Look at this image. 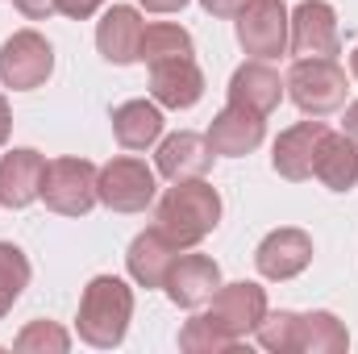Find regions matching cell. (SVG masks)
Instances as JSON below:
<instances>
[{"instance_id":"1","label":"cell","mask_w":358,"mask_h":354,"mask_svg":"<svg viewBox=\"0 0 358 354\" xmlns=\"http://www.w3.org/2000/svg\"><path fill=\"white\" fill-rule=\"evenodd\" d=\"M155 225L176 242L179 250L200 246L221 225V196H217V187L204 183V179H179L176 187H167V196L159 200Z\"/></svg>"},{"instance_id":"2","label":"cell","mask_w":358,"mask_h":354,"mask_svg":"<svg viewBox=\"0 0 358 354\" xmlns=\"http://www.w3.org/2000/svg\"><path fill=\"white\" fill-rule=\"evenodd\" d=\"M134 321V292L117 275H96L80 300V338L96 351H113L125 342V330Z\"/></svg>"},{"instance_id":"3","label":"cell","mask_w":358,"mask_h":354,"mask_svg":"<svg viewBox=\"0 0 358 354\" xmlns=\"http://www.w3.org/2000/svg\"><path fill=\"white\" fill-rule=\"evenodd\" d=\"M287 96L304 117H329L346 104V71L338 59H296L287 71Z\"/></svg>"},{"instance_id":"4","label":"cell","mask_w":358,"mask_h":354,"mask_svg":"<svg viewBox=\"0 0 358 354\" xmlns=\"http://www.w3.org/2000/svg\"><path fill=\"white\" fill-rule=\"evenodd\" d=\"M96 167H92L88 159H50L46 163V176H42V196L38 200H46V208L50 213H59V217H84L96 208Z\"/></svg>"},{"instance_id":"5","label":"cell","mask_w":358,"mask_h":354,"mask_svg":"<svg viewBox=\"0 0 358 354\" xmlns=\"http://www.w3.org/2000/svg\"><path fill=\"white\" fill-rule=\"evenodd\" d=\"M55 71V46L38 29H17L0 46V84L13 92L42 88Z\"/></svg>"},{"instance_id":"6","label":"cell","mask_w":358,"mask_h":354,"mask_svg":"<svg viewBox=\"0 0 358 354\" xmlns=\"http://www.w3.org/2000/svg\"><path fill=\"white\" fill-rule=\"evenodd\" d=\"M155 192H159L155 171L142 159H129V155L104 163L100 176H96V196L113 213H146L150 200H155Z\"/></svg>"},{"instance_id":"7","label":"cell","mask_w":358,"mask_h":354,"mask_svg":"<svg viewBox=\"0 0 358 354\" xmlns=\"http://www.w3.org/2000/svg\"><path fill=\"white\" fill-rule=\"evenodd\" d=\"M287 46L300 59H338L342 34H338V13L325 0H300L292 21H287Z\"/></svg>"},{"instance_id":"8","label":"cell","mask_w":358,"mask_h":354,"mask_svg":"<svg viewBox=\"0 0 358 354\" xmlns=\"http://www.w3.org/2000/svg\"><path fill=\"white\" fill-rule=\"evenodd\" d=\"M225 338L246 342V334L259 330V321L267 317V292L259 283H221V292L213 296V309L204 313Z\"/></svg>"},{"instance_id":"9","label":"cell","mask_w":358,"mask_h":354,"mask_svg":"<svg viewBox=\"0 0 358 354\" xmlns=\"http://www.w3.org/2000/svg\"><path fill=\"white\" fill-rule=\"evenodd\" d=\"M287 4L283 0H250L238 13V42L255 59H279L287 50Z\"/></svg>"},{"instance_id":"10","label":"cell","mask_w":358,"mask_h":354,"mask_svg":"<svg viewBox=\"0 0 358 354\" xmlns=\"http://www.w3.org/2000/svg\"><path fill=\"white\" fill-rule=\"evenodd\" d=\"M308 263H313V238H308L304 229H296V225L271 229L267 238L259 242V250H255L259 275H263V279H275V283L296 279Z\"/></svg>"},{"instance_id":"11","label":"cell","mask_w":358,"mask_h":354,"mask_svg":"<svg viewBox=\"0 0 358 354\" xmlns=\"http://www.w3.org/2000/svg\"><path fill=\"white\" fill-rule=\"evenodd\" d=\"M263 134H267V117L250 113V108H238V104H225L213 125H208V146L213 155H225V159H246L250 150L263 146Z\"/></svg>"},{"instance_id":"12","label":"cell","mask_w":358,"mask_h":354,"mask_svg":"<svg viewBox=\"0 0 358 354\" xmlns=\"http://www.w3.org/2000/svg\"><path fill=\"white\" fill-rule=\"evenodd\" d=\"M321 138H325V125H321V117L287 125V129L275 138L271 167L287 179V183H300V179H308V176H313V159H317V146H321Z\"/></svg>"},{"instance_id":"13","label":"cell","mask_w":358,"mask_h":354,"mask_svg":"<svg viewBox=\"0 0 358 354\" xmlns=\"http://www.w3.org/2000/svg\"><path fill=\"white\" fill-rule=\"evenodd\" d=\"M163 288H167L171 304H179V309L213 304V296L221 292V267L213 263L208 255H179Z\"/></svg>"},{"instance_id":"14","label":"cell","mask_w":358,"mask_h":354,"mask_svg":"<svg viewBox=\"0 0 358 354\" xmlns=\"http://www.w3.org/2000/svg\"><path fill=\"white\" fill-rule=\"evenodd\" d=\"M142 34H146V21L134 4H113L100 25H96V46L108 63L125 67V63H138V50H142Z\"/></svg>"},{"instance_id":"15","label":"cell","mask_w":358,"mask_h":354,"mask_svg":"<svg viewBox=\"0 0 358 354\" xmlns=\"http://www.w3.org/2000/svg\"><path fill=\"white\" fill-rule=\"evenodd\" d=\"M155 167H159V176L171 179V183H179V179H204L208 167H213V146H208V138H200L192 129H179V134L159 142Z\"/></svg>"},{"instance_id":"16","label":"cell","mask_w":358,"mask_h":354,"mask_svg":"<svg viewBox=\"0 0 358 354\" xmlns=\"http://www.w3.org/2000/svg\"><path fill=\"white\" fill-rule=\"evenodd\" d=\"M179 259V246L155 225V229H142L134 242H129V255H125V267L134 275L138 288H163L171 267Z\"/></svg>"},{"instance_id":"17","label":"cell","mask_w":358,"mask_h":354,"mask_svg":"<svg viewBox=\"0 0 358 354\" xmlns=\"http://www.w3.org/2000/svg\"><path fill=\"white\" fill-rule=\"evenodd\" d=\"M283 92H287V84L279 80V71L267 67V59H255V63H242L234 71V80H229V104L267 117V113L279 108Z\"/></svg>"},{"instance_id":"18","label":"cell","mask_w":358,"mask_h":354,"mask_svg":"<svg viewBox=\"0 0 358 354\" xmlns=\"http://www.w3.org/2000/svg\"><path fill=\"white\" fill-rule=\"evenodd\" d=\"M42 176H46V159L29 146L8 150L0 159V204L4 208H25L42 196Z\"/></svg>"},{"instance_id":"19","label":"cell","mask_w":358,"mask_h":354,"mask_svg":"<svg viewBox=\"0 0 358 354\" xmlns=\"http://www.w3.org/2000/svg\"><path fill=\"white\" fill-rule=\"evenodd\" d=\"M150 96L163 108H192L204 96V71L196 59H171L150 67Z\"/></svg>"},{"instance_id":"20","label":"cell","mask_w":358,"mask_h":354,"mask_svg":"<svg viewBox=\"0 0 358 354\" xmlns=\"http://www.w3.org/2000/svg\"><path fill=\"white\" fill-rule=\"evenodd\" d=\"M113 138L125 150H146L163 138V108L155 100H125L113 108Z\"/></svg>"},{"instance_id":"21","label":"cell","mask_w":358,"mask_h":354,"mask_svg":"<svg viewBox=\"0 0 358 354\" xmlns=\"http://www.w3.org/2000/svg\"><path fill=\"white\" fill-rule=\"evenodd\" d=\"M313 176L321 179L329 192H350L358 183V146L346 134H329L321 138L317 146V159H313Z\"/></svg>"},{"instance_id":"22","label":"cell","mask_w":358,"mask_h":354,"mask_svg":"<svg viewBox=\"0 0 358 354\" xmlns=\"http://www.w3.org/2000/svg\"><path fill=\"white\" fill-rule=\"evenodd\" d=\"M350 334L334 313H300L296 317V351L300 354H346Z\"/></svg>"},{"instance_id":"23","label":"cell","mask_w":358,"mask_h":354,"mask_svg":"<svg viewBox=\"0 0 358 354\" xmlns=\"http://www.w3.org/2000/svg\"><path fill=\"white\" fill-rule=\"evenodd\" d=\"M138 59H142L146 67L171 63V59H192V34H187L183 25H171V21H155V25H146V34H142Z\"/></svg>"},{"instance_id":"24","label":"cell","mask_w":358,"mask_h":354,"mask_svg":"<svg viewBox=\"0 0 358 354\" xmlns=\"http://www.w3.org/2000/svg\"><path fill=\"white\" fill-rule=\"evenodd\" d=\"M25 288H29V259L21 255V246L0 242V317L21 300Z\"/></svg>"},{"instance_id":"25","label":"cell","mask_w":358,"mask_h":354,"mask_svg":"<svg viewBox=\"0 0 358 354\" xmlns=\"http://www.w3.org/2000/svg\"><path fill=\"white\" fill-rule=\"evenodd\" d=\"M242 342H234V338H225L208 317H192L183 330H179V351L187 354H229L238 351Z\"/></svg>"},{"instance_id":"26","label":"cell","mask_w":358,"mask_h":354,"mask_svg":"<svg viewBox=\"0 0 358 354\" xmlns=\"http://www.w3.org/2000/svg\"><path fill=\"white\" fill-rule=\"evenodd\" d=\"M13 351H21V354H67L71 351V334H67L63 325H55V321H29V325L17 334Z\"/></svg>"},{"instance_id":"27","label":"cell","mask_w":358,"mask_h":354,"mask_svg":"<svg viewBox=\"0 0 358 354\" xmlns=\"http://www.w3.org/2000/svg\"><path fill=\"white\" fill-rule=\"evenodd\" d=\"M296 317H300V313H287V309L267 313V317L259 321V330H255L259 346L271 351V354H292L296 351Z\"/></svg>"},{"instance_id":"28","label":"cell","mask_w":358,"mask_h":354,"mask_svg":"<svg viewBox=\"0 0 358 354\" xmlns=\"http://www.w3.org/2000/svg\"><path fill=\"white\" fill-rule=\"evenodd\" d=\"M17 8H21V17H29V21H46L50 13H59V0H13Z\"/></svg>"},{"instance_id":"29","label":"cell","mask_w":358,"mask_h":354,"mask_svg":"<svg viewBox=\"0 0 358 354\" xmlns=\"http://www.w3.org/2000/svg\"><path fill=\"white\" fill-rule=\"evenodd\" d=\"M100 4H104V0H59V13L71 17V21H88Z\"/></svg>"},{"instance_id":"30","label":"cell","mask_w":358,"mask_h":354,"mask_svg":"<svg viewBox=\"0 0 358 354\" xmlns=\"http://www.w3.org/2000/svg\"><path fill=\"white\" fill-rule=\"evenodd\" d=\"M204 4V13H213V17H238L250 0H200Z\"/></svg>"},{"instance_id":"31","label":"cell","mask_w":358,"mask_h":354,"mask_svg":"<svg viewBox=\"0 0 358 354\" xmlns=\"http://www.w3.org/2000/svg\"><path fill=\"white\" fill-rule=\"evenodd\" d=\"M138 4H142L146 13H179L187 0H138Z\"/></svg>"},{"instance_id":"32","label":"cell","mask_w":358,"mask_h":354,"mask_svg":"<svg viewBox=\"0 0 358 354\" xmlns=\"http://www.w3.org/2000/svg\"><path fill=\"white\" fill-rule=\"evenodd\" d=\"M342 134H346L350 142H358V100H355V104H346V117H342Z\"/></svg>"},{"instance_id":"33","label":"cell","mask_w":358,"mask_h":354,"mask_svg":"<svg viewBox=\"0 0 358 354\" xmlns=\"http://www.w3.org/2000/svg\"><path fill=\"white\" fill-rule=\"evenodd\" d=\"M8 129H13V113H8V100L0 96V146L8 142Z\"/></svg>"},{"instance_id":"34","label":"cell","mask_w":358,"mask_h":354,"mask_svg":"<svg viewBox=\"0 0 358 354\" xmlns=\"http://www.w3.org/2000/svg\"><path fill=\"white\" fill-rule=\"evenodd\" d=\"M350 71H355V80H358V46H355V55H350Z\"/></svg>"}]
</instances>
